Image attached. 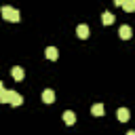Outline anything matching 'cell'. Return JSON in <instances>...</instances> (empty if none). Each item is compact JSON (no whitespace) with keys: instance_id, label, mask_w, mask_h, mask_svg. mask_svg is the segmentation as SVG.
<instances>
[{"instance_id":"obj_3","label":"cell","mask_w":135,"mask_h":135,"mask_svg":"<svg viewBox=\"0 0 135 135\" xmlns=\"http://www.w3.org/2000/svg\"><path fill=\"white\" fill-rule=\"evenodd\" d=\"M129 116H131V112H129L127 108H118V110H116V118H118L120 122H127Z\"/></svg>"},{"instance_id":"obj_2","label":"cell","mask_w":135,"mask_h":135,"mask_svg":"<svg viewBox=\"0 0 135 135\" xmlns=\"http://www.w3.org/2000/svg\"><path fill=\"white\" fill-rule=\"evenodd\" d=\"M2 17H4L6 21H11V23H17V21L21 19L19 11H17V8H13V6H2Z\"/></svg>"},{"instance_id":"obj_14","label":"cell","mask_w":135,"mask_h":135,"mask_svg":"<svg viewBox=\"0 0 135 135\" xmlns=\"http://www.w3.org/2000/svg\"><path fill=\"white\" fill-rule=\"evenodd\" d=\"M127 135H135V131H129V133H127Z\"/></svg>"},{"instance_id":"obj_10","label":"cell","mask_w":135,"mask_h":135,"mask_svg":"<svg viewBox=\"0 0 135 135\" xmlns=\"http://www.w3.org/2000/svg\"><path fill=\"white\" fill-rule=\"evenodd\" d=\"M101 23H103V25H112V23H114V15H112L110 11H105V13L101 15Z\"/></svg>"},{"instance_id":"obj_4","label":"cell","mask_w":135,"mask_h":135,"mask_svg":"<svg viewBox=\"0 0 135 135\" xmlns=\"http://www.w3.org/2000/svg\"><path fill=\"white\" fill-rule=\"evenodd\" d=\"M11 74H13V78L19 82V80H23L25 78V72H23V68H19V65H15L13 70H11Z\"/></svg>"},{"instance_id":"obj_7","label":"cell","mask_w":135,"mask_h":135,"mask_svg":"<svg viewBox=\"0 0 135 135\" xmlns=\"http://www.w3.org/2000/svg\"><path fill=\"white\" fill-rule=\"evenodd\" d=\"M63 122H65V124H74V122H76V114H74L72 110H65V112H63Z\"/></svg>"},{"instance_id":"obj_13","label":"cell","mask_w":135,"mask_h":135,"mask_svg":"<svg viewBox=\"0 0 135 135\" xmlns=\"http://www.w3.org/2000/svg\"><path fill=\"white\" fill-rule=\"evenodd\" d=\"M114 4H118V6H122V4H124V0H114Z\"/></svg>"},{"instance_id":"obj_8","label":"cell","mask_w":135,"mask_h":135,"mask_svg":"<svg viewBox=\"0 0 135 135\" xmlns=\"http://www.w3.org/2000/svg\"><path fill=\"white\" fill-rule=\"evenodd\" d=\"M118 36H120L122 40H129V38H131V27H129V25H120Z\"/></svg>"},{"instance_id":"obj_9","label":"cell","mask_w":135,"mask_h":135,"mask_svg":"<svg viewBox=\"0 0 135 135\" xmlns=\"http://www.w3.org/2000/svg\"><path fill=\"white\" fill-rule=\"evenodd\" d=\"M44 55H46V59H51V61H55V59L59 57V53H57V49H55V46H46Z\"/></svg>"},{"instance_id":"obj_11","label":"cell","mask_w":135,"mask_h":135,"mask_svg":"<svg viewBox=\"0 0 135 135\" xmlns=\"http://www.w3.org/2000/svg\"><path fill=\"white\" fill-rule=\"evenodd\" d=\"M103 112H105V108H103L101 103H95V105L91 108V114H93V116H103Z\"/></svg>"},{"instance_id":"obj_12","label":"cell","mask_w":135,"mask_h":135,"mask_svg":"<svg viewBox=\"0 0 135 135\" xmlns=\"http://www.w3.org/2000/svg\"><path fill=\"white\" fill-rule=\"evenodd\" d=\"M122 8H124L127 13H133V11H135V0H124Z\"/></svg>"},{"instance_id":"obj_5","label":"cell","mask_w":135,"mask_h":135,"mask_svg":"<svg viewBox=\"0 0 135 135\" xmlns=\"http://www.w3.org/2000/svg\"><path fill=\"white\" fill-rule=\"evenodd\" d=\"M76 36H78V38H82V40H84V38H89V25H84V23H82V25H78V27H76Z\"/></svg>"},{"instance_id":"obj_6","label":"cell","mask_w":135,"mask_h":135,"mask_svg":"<svg viewBox=\"0 0 135 135\" xmlns=\"http://www.w3.org/2000/svg\"><path fill=\"white\" fill-rule=\"evenodd\" d=\"M42 101H44V103H55V93H53L51 89L42 91Z\"/></svg>"},{"instance_id":"obj_1","label":"cell","mask_w":135,"mask_h":135,"mask_svg":"<svg viewBox=\"0 0 135 135\" xmlns=\"http://www.w3.org/2000/svg\"><path fill=\"white\" fill-rule=\"evenodd\" d=\"M0 101L2 103H11V105H21L23 103V97L19 93H15V91H6L2 86V82H0Z\"/></svg>"}]
</instances>
